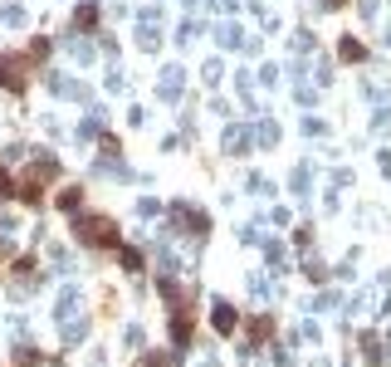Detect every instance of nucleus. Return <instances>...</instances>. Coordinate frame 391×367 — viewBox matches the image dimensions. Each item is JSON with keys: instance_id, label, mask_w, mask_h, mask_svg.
Instances as JSON below:
<instances>
[{"instance_id": "3", "label": "nucleus", "mask_w": 391, "mask_h": 367, "mask_svg": "<svg viewBox=\"0 0 391 367\" xmlns=\"http://www.w3.org/2000/svg\"><path fill=\"white\" fill-rule=\"evenodd\" d=\"M216 328H221V333H230V328H235V313H230V309H225V304H221V309H216Z\"/></svg>"}, {"instance_id": "1", "label": "nucleus", "mask_w": 391, "mask_h": 367, "mask_svg": "<svg viewBox=\"0 0 391 367\" xmlns=\"http://www.w3.org/2000/svg\"><path fill=\"white\" fill-rule=\"evenodd\" d=\"M79 235H83L88 245H118V226H113L108 216H83V221H79Z\"/></svg>"}, {"instance_id": "2", "label": "nucleus", "mask_w": 391, "mask_h": 367, "mask_svg": "<svg viewBox=\"0 0 391 367\" xmlns=\"http://www.w3.org/2000/svg\"><path fill=\"white\" fill-rule=\"evenodd\" d=\"M35 54H45V45L30 49V54H20V59H0V84H6V88H25V69H30Z\"/></svg>"}]
</instances>
